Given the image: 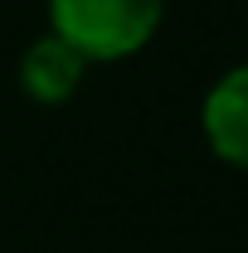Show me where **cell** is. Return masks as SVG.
Wrapping results in <instances>:
<instances>
[{"label":"cell","mask_w":248,"mask_h":253,"mask_svg":"<svg viewBox=\"0 0 248 253\" xmlns=\"http://www.w3.org/2000/svg\"><path fill=\"white\" fill-rule=\"evenodd\" d=\"M200 131L224 166L248 170V63L229 68L200 107Z\"/></svg>","instance_id":"obj_2"},{"label":"cell","mask_w":248,"mask_h":253,"mask_svg":"<svg viewBox=\"0 0 248 253\" xmlns=\"http://www.w3.org/2000/svg\"><path fill=\"white\" fill-rule=\"evenodd\" d=\"M83 73H88V59L78 49H68L59 34H44L20 59V88L39 107H59V102H68L83 88Z\"/></svg>","instance_id":"obj_3"},{"label":"cell","mask_w":248,"mask_h":253,"mask_svg":"<svg viewBox=\"0 0 248 253\" xmlns=\"http://www.w3.org/2000/svg\"><path fill=\"white\" fill-rule=\"evenodd\" d=\"M165 0H49V34L88 63H122L161 30Z\"/></svg>","instance_id":"obj_1"}]
</instances>
